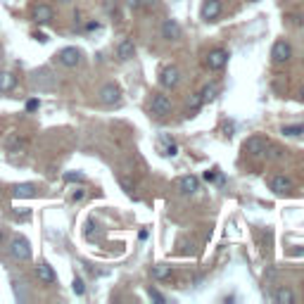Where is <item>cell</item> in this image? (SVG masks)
I'll return each instance as SVG.
<instances>
[{
    "label": "cell",
    "mask_w": 304,
    "mask_h": 304,
    "mask_svg": "<svg viewBox=\"0 0 304 304\" xmlns=\"http://www.w3.org/2000/svg\"><path fill=\"white\" fill-rule=\"evenodd\" d=\"M10 255L14 257L17 261H29L31 259V242L26 240L24 236H12L10 240Z\"/></svg>",
    "instance_id": "cell-1"
},
{
    "label": "cell",
    "mask_w": 304,
    "mask_h": 304,
    "mask_svg": "<svg viewBox=\"0 0 304 304\" xmlns=\"http://www.w3.org/2000/svg\"><path fill=\"white\" fill-rule=\"evenodd\" d=\"M269 148H271V143H269L264 136H249L247 140H245V145H242V150H245L247 155H252V157L266 155Z\"/></svg>",
    "instance_id": "cell-2"
},
{
    "label": "cell",
    "mask_w": 304,
    "mask_h": 304,
    "mask_svg": "<svg viewBox=\"0 0 304 304\" xmlns=\"http://www.w3.org/2000/svg\"><path fill=\"white\" fill-rule=\"evenodd\" d=\"M100 102L107 107L119 105L121 102V88L117 83H105V86L100 88Z\"/></svg>",
    "instance_id": "cell-3"
},
{
    "label": "cell",
    "mask_w": 304,
    "mask_h": 304,
    "mask_svg": "<svg viewBox=\"0 0 304 304\" xmlns=\"http://www.w3.org/2000/svg\"><path fill=\"white\" fill-rule=\"evenodd\" d=\"M290 57H292V45L288 43V41H276V43H273V50H271L273 62L285 64V62H290Z\"/></svg>",
    "instance_id": "cell-4"
},
{
    "label": "cell",
    "mask_w": 304,
    "mask_h": 304,
    "mask_svg": "<svg viewBox=\"0 0 304 304\" xmlns=\"http://www.w3.org/2000/svg\"><path fill=\"white\" fill-rule=\"evenodd\" d=\"M226 62H228V52H226L224 48L211 50L209 55H207V60H205L207 69H211V71H219V69H224Z\"/></svg>",
    "instance_id": "cell-5"
},
{
    "label": "cell",
    "mask_w": 304,
    "mask_h": 304,
    "mask_svg": "<svg viewBox=\"0 0 304 304\" xmlns=\"http://www.w3.org/2000/svg\"><path fill=\"white\" fill-rule=\"evenodd\" d=\"M57 62L62 64V67H76L81 62V50L79 48H64L57 52Z\"/></svg>",
    "instance_id": "cell-6"
},
{
    "label": "cell",
    "mask_w": 304,
    "mask_h": 304,
    "mask_svg": "<svg viewBox=\"0 0 304 304\" xmlns=\"http://www.w3.org/2000/svg\"><path fill=\"white\" fill-rule=\"evenodd\" d=\"M31 17H33L36 24H48V22H52L55 12H52V7H50L48 3H38V5H33Z\"/></svg>",
    "instance_id": "cell-7"
},
{
    "label": "cell",
    "mask_w": 304,
    "mask_h": 304,
    "mask_svg": "<svg viewBox=\"0 0 304 304\" xmlns=\"http://www.w3.org/2000/svg\"><path fill=\"white\" fill-rule=\"evenodd\" d=\"M150 110H152V114L164 117V114L171 112V100H169L164 93H155L152 95V102H150Z\"/></svg>",
    "instance_id": "cell-8"
},
{
    "label": "cell",
    "mask_w": 304,
    "mask_h": 304,
    "mask_svg": "<svg viewBox=\"0 0 304 304\" xmlns=\"http://www.w3.org/2000/svg\"><path fill=\"white\" fill-rule=\"evenodd\" d=\"M159 83L164 88H176L181 83V71L178 67H164L159 74Z\"/></svg>",
    "instance_id": "cell-9"
},
{
    "label": "cell",
    "mask_w": 304,
    "mask_h": 304,
    "mask_svg": "<svg viewBox=\"0 0 304 304\" xmlns=\"http://www.w3.org/2000/svg\"><path fill=\"white\" fill-rule=\"evenodd\" d=\"M181 24L176 22V19H167L164 24H162V36L167 38V41H178L181 38Z\"/></svg>",
    "instance_id": "cell-10"
},
{
    "label": "cell",
    "mask_w": 304,
    "mask_h": 304,
    "mask_svg": "<svg viewBox=\"0 0 304 304\" xmlns=\"http://www.w3.org/2000/svg\"><path fill=\"white\" fill-rule=\"evenodd\" d=\"M36 276H38V280H41L43 285H52V283L57 280L52 266H50V264H45V261H41V264L36 266Z\"/></svg>",
    "instance_id": "cell-11"
},
{
    "label": "cell",
    "mask_w": 304,
    "mask_h": 304,
    "mask_svg": "<svg viewBox=\"0 0 304 304\" xmlns=\"http://www.w3.org/2000/svg\"><path fill=\"white\" fill-rule=\"evenodd\" d=\"M202 19L205 22H211V19H217L221 14V0H207L205 5H202Z\"/></svg>",
    "instance_id": "cell-12"
},
{
    "label": "cell",
    "mask_w": 304,
    "mask_h": 304,
    "mask_svg": "<svg viewBox=\"0 0 304 304\" xmlns=\"http://www.w3.org/2000/svg\"><path fill=\"white\" fill-rule=\"evenodd\" d=\"M178 190L183 192V195H192V192L200 190V178L198 176H183V178L178 181Z\"/></svg>",
    "instance_id": "cell-13"
},
{
    "label": "cell",
    "mask_w": 304,
    "mask_h": 304,
    "mask_svg": "<svg viewBox=\"0 0 304 304\" xmlns=\"http://www.w3.org/2000/svg\"><path fill=\"white\" fill-rule=\"evenodd\" d=\"M36 195V186L33 183H17L12 188V198L14 200H29Z\"/></svg>",
    "instance_id": "cell-14"
},
{
    "label": "cell",
    "mask_w": 304,
    "mask_h": 304,
    "mask_svg": "<svg viewBox=\"0 0 304 304\" xmlns=\"http://www.w3.org/2000/svg\"><path fill=\"white\" fill-rule=\"evenodd\" d=\"M271 190L278 192V195H285L292 190V181L288 176H273L271 178Z\"/></svg>",
    "instance_id": "cell-15"
},
{
    "label": "cell",
    "mask_w": 304,
    "mask_h": 304,
    "mask_svg": "<svg viewBox=\"0 0 304 304\" xmlns=\"http://www.w3.org/2000/svg\"><path fill=\"white\" fill-rule=\"evenodd\" d=\"M26 145H29V140H26L24 136H17V133H14V136L7 138L5 148H7V152H12V155H19V152H22Z\"/></svg>",
    "instance_id": "cell-16"
},
{
    "label": "cell",
    "mask_w": 304,
    "mask_h": 304,
    "mask_svg": "<svg viewBox=\"0 0 304 304\" xmlns=\"http://www.w3.org/2000/svg\"><path fill=\"white\" fill-rule=\"evenodd\" d=\"M17 88V76L12 71H0V93H10Z\"/></svg>",
    "instance_id": "cell-17"
},
{
    "label": "cell",
    "mask_w": 304,
    "mask_h": 304,
    "mask_svg": "<svg viewBox=\"0 0 304 304\" xmlns=\"http://www.w3.org/2000/svg\"><path fill=\"white\" fill-rule=\"evenodd\" d=\"M136 55V45H133V41H129V38H126V41H121V43L117 45V57L119 60H131V57Z\"/></svg>",
    "instance_id": "cell-18"
},
{
    "label": "cell",
    "mask_w": 304,
    "mask_h": 304,
    "mask_svg": "<svg viewBox=\"0 0 304 304\" xmlns=\"http://www.w3.org/2000/svg\"><path fill=\"white\" fill-rule=\"evenodd\" d=\"M273 299L278 304H292L295 302V292H292L290 288H278V290L273 292Z\"/></svg>",
    "instance_id": "cell-19"
},
{
    "label": "cell",
    "mask_w": 304,
    "mask_h": 304,
    "mask_svg": "<svg viewBox=\"0 0 304 304\" xmlns=\"http://www.w3.org/2000/svg\"><path fill=\"white\" fill-rule=\"evenodd\" d=\"M219 91H221L219 83H209V86H205L202 91H200V98H202V102H211V100L219 95Z\"/></svg>",
    "instance_id": "cell-20"
},
{
    "label": "cell",
    "mask_w": 304,
    "mask_h": 304,
    "mask_svg": "<svg viewBox=\"0 0 304 304\" xmlns=\"http://www.w3.org/2000/svg\"><path fill=\"white\" fill-rule=\"evenodd\" d=\"M171 276V266H167V264H155L152 266V278L155 280H164Z\"/></svg>",
    "instance_id": "cell-21"
},
{
    "label": "cell",
    "mask_w": 304,
    "mask_h": 304,
    "mask_svg": "<svg viewBox=\"0 0 304 304\" xmlns=\"http://www.w3.org/2000/svg\"><path fill=\"white\" fill-rule=\"evenodd\" d=\"M12 219L14 221H29V219H31V209H22V207H17V209H12Z\"/></svg>",
    "instance_id": "cell-22"
},
{
    "label": "cell",
    "mask_w": 304,
    "mask_h": 304,
    "mask_svg": "<svg viewBox=\"0 0 304 304\" xmlns=\"http://www.w3.org/2000/svg\"><path fill=\"white\" fill-rule=\"evenodd\" d=\"M62 178L67 181V183H83V181H86V176L81 174V171H67Z\"/></svg>",
    "instance_id": "cell-23"
},
{
    "label": "cell",
    "mask_w": 304,
    "mask_h": 304,
    "mask_svg": "<svg viewBox=\"0 0 304 304\" xmlns=\"http://www.w3.org/2000/svg\"><path fill=\"white\" fill-rule=\"evenodd\" d=\"M283 133H285V136H299V133H304V126H299V124L283 126Z\"/></svg>",
    "instance_id": "cell-24"
},
{
    "label": "cell",
    "mask_w": 304,
    "mask_h": 304,
    "mask_svg": "<svg viewBox=\"0 0 304 304\" xmlns=\"http://www.w3.org/2000/svg\"><path fill=\"white\" fill-rule=\"evenodd\" d=\"M71 290H74L76 295H79V297H81V295H86V285H83V280H81L79 276H76L74 283H71Z\"/></svg>",
    "instance_id": "cell-25"
},
{
    "label": "cell",
    "mask_w": 304,
    "mask_h": 304,
    "mask_svg": "<svg viewBox=\"0 0 304 304\" xmlns=\"http://www.w3.org/2000/svg\"><path fill=\"white\" fill-rule=\"evenodd\" d=\"M188 107H190V110H198V107H202V98H200V93H195L190 100H188Z\"/></svg>",
    "instance_id": "cell-26"
},
{
    "label": "cell",
    "mask_w": 304,
    "mask_h": 304,
    "mask_svg": "<svg viewBox=\"0 0 304 304\" xmlns=\"http://www.w3.org/2000/svg\"><path fill=\"white\" fill-rule=\"evenodd\" d=\"M148 295H150V299H152V302H164V295H162V292H157V290H152V288H150L148 290Z\"/></svg>",
    "instance_id": "cell-27"
},
{
    "label": "cell",
    "mask_w": 304,
    "mask_h": 304,
    "mask_svg": "<svg viewBox=\"0 0 304 304\" xmlns=\"http://www.w3.org/2000/svg\"><path fill=\"white\" fill-rule=\"evenodd\" d=\"M38 105H41V102H38V100L36 98H31V100H26V112H36V110H38Z\"/></svg>",
    "instance_id": "cell-28"
},
{
    "label": "cell",
    "mask_w": 304,
    "mask_h": 304,
    "mask_svg": "<svg viewBox=\"0 0 304 304\" xmlns=\"http://www.w3.org/2000/svg\"><path fill=\"white\" fill-rule=\"evenodd\" d=\"M164 155H167V157H176V155H178V145L169 143V145H167V152H164Z\"/></svg>",
    "instance_id": "cell-29"
},
{
    "label": "cell",
    "mask_w": 304,
    "mask_h": 304,
    "mask_svg": "<svg viewBox=\"0 0 304 304\" xmlns=\"http://www.w3.org/2000/svg\"><path fill=\"white\" fill-rule=\"evenodd\" d=\"M71 200H74V202L83 200V190H74V192H71Z\"/></svg>",
    "instance_id": "cell-30"
},
{
    "label": "cell",
    "mask_w": 304,
    "mask_h": 304,
    "mask_svg": "<svg viewBox=\"0 0 304 304\" xmlns=\"http://www.w3.org/2000/svg\"><path fill=\"white\" fill-rule=\"evenodd\" d=\"M280 155H283V150H278V148H273L271 150V155H269V157H271V159H278V157Z\"/></svg>",
    "instance_id": "cell-31"
},
{
    "label": "cell",
    "mask_w": 304,
    "mask_h": 304,
    "mask_svg": "<svg viewBox=\"0 0 304 304\" xmlns=\"http://www.w3.org/2000/svg\"><path fill=\"white\" fill-rule=\"evenodd\" d=\"M217 178V169H214V171H207L205 174V181H214Z\"/></svg>",
    "instance_id": "cell-32"
},
{
    "label": "cell",
    "mask_w": 304,
    "mask_h": 304,
    "mask_svg": "<svg viewBox=\"0 0 304 304\" xmlns=\"http://www.w3.org/2000/svg\"><path fill=\"white\" fill-rule=\"evenodd\" d=\"M140 3H143V0H129L131 7H140Z\"/></svg>",
    "instance_id": "cell-33"
},
{
    "label": "cell",
    "mask_w": 304,
    "mask_h": 304,
    "mask_svg": "<svg viewBox=\"0 0 304 304\" xmlns=\"http://www.w3.org/2000/svg\"><path fill=\"white\" fill-rule=\"evenodd\" d=\"M60 3H71V0H60Z\"/></svg>",
    "instance_id": "cell-34"
},
{
    "label": "cell",
    "mask_w": 304,
    "mask_h": 304,
    "mask_svg": "<svg viewBox=\"0 0 304 304\" xmlns=\"http://www.w3.org/2000/svg\"><path fill=\"white\" fill-rule=\"evenodd\" d=\"M302 100H304V86H302Z\"/></svg>",
    "instance_id": "cell-35"
},
{
    "label": "cell",
    "mask_w": 304,
    "mask_h": 304,
    "mask_svg": "<svg viewBox=\"0 0 304 304\" xmlns=\"http://www.w3.org/2000/svg\"><path fill=\"white\" fill-rule=\"evenodd\" d=\"M249 3H259V0H249Z\"/></svg>",
    "instance_id": "cell-36"
}]
</instances>
